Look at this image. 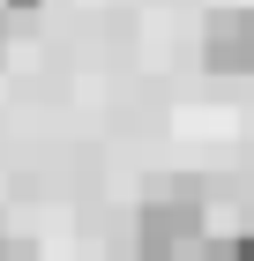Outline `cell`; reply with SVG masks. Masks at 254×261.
<instances>
[{
    "mask_svg": "<svg viewBox=\"0 0 254 261\" xmlns=\"http://www.w3.org/2000/svg\"><path fill=\"white\" fill-rule=\"evenodd\" d=\"M202 246H210V209L195 187L150 194L135 209V261H195Z\"/></svg>",
    "mask_w": 254,
    "mask_h": 261,
    "instance_id": "1",
    "label": "cell"
},
{
    "mask_svg": "<svg viewBox=\"0 0 254 261\" xmlns=\"http://www.w3.org/2000/svg\"><path fill=\"white\" fill-rule=\"evenodd\" d=\"M202 67L210 75H254V8H217L202 22Z\"/></svg>",
    "mask_w": 254,
    "mask_h": 261,
    "instance_id": "2",
    "label": "cell"
},
{
    "mask_svg": "<svg viewBox=\"0 0 254 261\" xmlns=\"http://www.w3.org/2000/svg\"><path fill=\"white\" fill-rule=\"evenodd\" d=\"M195 261H239V254H232V239H210V246H202Z\"/></svg>",
    "mask_w": 254,
    "mask_h": 261,
    "instance_id": "3",
    "label": "cell"
},
{
    "mask_svg": "<svg viewBox=\"0 0 254 261\" xmlns=\"http://www.w3.org/2000/svg\"><path fill=\"white\" fill-rule=\"evenodd\" d=\"M0 8H8V15H30V8H38V0H0Z\"/></svg>",
    "mask_w": 254,
    "mask_h": 261,
    "instance_id": "4",
    "label": "cell"
}]
</instances>
